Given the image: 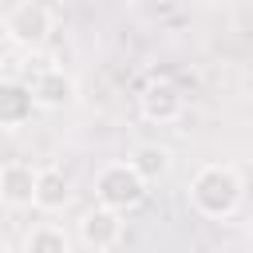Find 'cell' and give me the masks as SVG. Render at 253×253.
Instances as JSON below:
<instances>
[{"label":"cell","instance_id":"6da1fadb","mask_svg":"<svg viewBox=\"0 0 253 253\" xmlns=\"http://www.w3.org/2000/svg\"><path fill=\"white\" fill-rule=\"evenodd\" d=\"M186 198H190L194 213H202L206 221H225L245 202V178L229 162H206L194 170Z\"/></svg>","mask_w":253,"mask_h":253},{"label":"cell","instance_id":"7a4b0ae2","mask_svg":"<svg viewBox=\"0 0 253 253\" xmlns=\"http://www.w3.org/2000/svg\"><path fill=\"white\" fill-rule=\"evenodd\" d=\"M146 194H150V182L130 162H107L95 174V202L107 206V210L130 213V210H138L146 202Z\"/></svg>","mask_w":253,"mask_h":253},{"label":"cell","instance_id":"3957f363","mask_svg":"<svg viewBox=\"0 0 253 253\" xmlns=\"http://www.w3.org/2000/svg\"><path fill=\"white\" fill-rule=\"evenodd\" d=\"M51 32H55V20H51L43 0H20V4H12L4 12V36L24 51L43 47L51 40Z\"/></svg>","mask_w":253,"mask_h":253},{"label":"cell","instance_id":"277c9868","mask_svg":"<svg viewBox=\"0 0 253 253\" xmlns=\"http://www.w3.org/2000/svg\"><path fill=\"white\" fill-rule=\"evenodd\" d=\"M186 111V95L174 79H150L142 91H138V115L154 126H170L178 123Z\"/></svg>","mask_w":253,"mask_h":253},{"label":"cell","instance_id":"5b68a950","mask_svg":"<svg viewBox=\"0 0 253 253\" xmlns=\"http://www.w3.org/2000/svg\"><path fill=\"white\" fill-rule=\"evenodd\" d=\"M28 87H32V95H36V107H40V111H63V107H71V103L79 99L75 79H71L63 67H55V63L36 67V71L28 75Z\"/></svg>","mask_w":253,"mask_h":253},{"label":"cell","instance_id":"8992f818","mask_svg":"<svg viewBox=\"0 0 253 253\" xmlns=\"http://www.w3.org/2000/svg\"><path fill=\"white\" fill-rule=\"evenodd\" d=\"M123 233H126V213L107 210V206H99V202L79 217V241H83L87 249H95V253H111V249L123 241Z\"/></svg>","mask_w":253,"mask_h":253},{"label":"cell","instance_id":"52a82bcc","mask_svg":"<svg viewBox=\"0 0 253 253\" xmlns=\"http://www.w3.org/2000/svg\"><path fill=\"white\" fill-rule=\"evenodd\" d=\"M36 178H40V166L20 162V158L4 162L0 166V202L8 210H28L36 202Z\"/></svg>","mask_w":253,"mask_h":253},{"label":"cell","instance_id":"ba28073f","mask_svg":"<svg viewBox=\"0 0 253 253\" xmlns=\"http://www.w3.org/2000/svg\"><path fill=\"white\" fill-rule=\"evenodd\" d=\"M32 111H40V107H36V95H32L28 79L8 75L0 83V126L4 130H20L24 123H32Z\"/></svg>","mask_w":253,"mask_h":253},{"label":"cell","instance_id":"9c48e42d","mask_svg":"<svg viewBox=\"0 0 253 253\" xmlns=\"http://www.w3.org/2000/svg\"><path fill=\"white\" fill-rule=\"evenodd\" d=\"M71 198H75V186H71V178L59 170V166H40V178H36V210L40 213H59V210H67L71 206Z\"/></svg>","mask_w":253,"mask_h":253},{"label":"cell","instance_id":"30bf717a","mask_svg":"<svg viewBox=\"0 0 253 253\" xmlns=\"http://www.w3.org/2000/svg\"><path fill=\"white\" fill-rule=\"evenodd\" d=\"M126 162H130L150 186L162 182V178H170V170H174V154H170V146H162V142H138Z\"/></svg>","mask_w":253,"mask_h":253},{"label":"cell","instance_id":"8fae6325","mask_svg":"<svg viewBox=\"0 0 253 253\" xmlns=\"http://www.w3.org/2000/svg\"><path fill=\"white\" fill-rule=\"evenodd\" d=\"M24 253H71V237L55 221H40L24 233Z\"/></svg>","mask_w":253,"mask_h":253},{"label":"cell","instance_id":"7c38bea8","mask_svg":"<svg viewBox=\"0 0 253 253\" xmlns=\"http://www.w3.org/2000/svg\"><path fill=\"white\" fill-rule=\"evenodd\" d=\"M249 233H253V225H249Z\"/></svg>","mask_w":253,"mask_h":253}]
</instances>
